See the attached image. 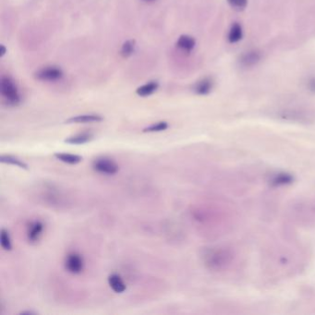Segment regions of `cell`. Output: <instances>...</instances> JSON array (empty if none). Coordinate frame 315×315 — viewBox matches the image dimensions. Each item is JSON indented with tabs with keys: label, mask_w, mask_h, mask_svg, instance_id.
<instances>
[{
	"label": "cell",
	"mask_w": 315,
	"mask_h": 315,
	"mask_svg": "<svg viewBox=\"0 0 315 315\" xmlns=\"http://www.w3.org/2000/svg\"><path fill=\"white\" fill-rule=\"evenodd\" d=\"M0 93L9 106H18L20 103V94L18 86L9 76H2L0 80Z\"/></svg>",
	"instance_id": "cell-1"
},
{
	"label": "cell",
	"mask_w": 315,
	"mask_h": 315,
	"mask_svg": "<svg viewBox=\"0 0 315 315\" xmlns=\"http://www.w3.org/2000/svg\"><path fill=\"white\" fill-rule=\"evenodd\" d=\"M232 260L231 252L225 249L211 250L205 255V262L209 268L214 270H220L225 268Z\"/></svg>",
	"instance_id": "cell-2"
},
{
	"label": "cell",
	"mask_w": 315,
	"mask_h": 315,
	"mask_svg": "<svg viewBox=\"0 0 315 315\" xmlns=\"http://www.w3.org/2000/svg\"><path fill=\"white\" fill-rule=\"evenodd\" d=\"M93 168L94 171L107 176L116 175L119 170L117 163L108 157H98L94 159L93 162Z\"/></svg>",
	"instance_id": "cell-3"
},
{
	"label": "cell",
	"mask_w": 315,
	"mask_h": 315,
	"mask_svg": "<svg viewBox=\"0 0 315 315\" xmlns=\"http://www.w3.org/2000/svg\"><path fill=\"white\" fill-rule=\"evenodd\" d=\"M36 80L45 82H54L59 81L63 77V72L59 67L46 66L35 73Z\"/></svg>",
	"instance_id": "cell-4"
},
{
	"label": "cell",
	"mask_w": 315,
	"mask_h": 315,
	"mask_svg": "<svg viewBox=\"0 0 315 315\" xmlns=\"http://www.w3.org/2000/svg\"><path fill=\"white\" fill-rule=\"evenodd\" d=\"M65 269L72 275H80L84 270V259L78 252H70L65 258Z\"/></svg>",
	"instance_id": "cell-5"
},
{
	"label": "cell",
	"mask_w": 315,
	"mask_h": 315,
	"mask_svg": "<svg viewBox=\"0 0 315 315\" xmlns=\"http://www.w3.org/2000/svg\"><path fill=\"white\" fill-rule=\"evenodd\" d=\"M45 225L42 221L36 220L31 222L27 227V239L30 243H36L42 237Z\"/></svg>",
	"instance_id": "cell-6"
},
{
	"label": "cell",
	"mask_w": 315,
	"mask_h": 315,
	"mask_svg": "<svg viewBox=\"0 0 315 315\" xmlns=\"http://www.w3.org/2000/svg\"><path fill=\"white\" fill-rule=\"evenodd\" d=\"M104 120V117L98 114H84L76 117H71L66 120L67 124H85V123H93L101 122Z\"/></svg>",
	"instance_id": "cell-7"
},
{
	"label": "cell",
	"mask_w": 315,
	"mask_h": 315,
	"mask_svg": "<svg viewBox=\"0 0 315 315\" xmlns=\"http://www.w3.org/2000/svg\"><path fill=\"white\" fill-rule=\"evenodd\" d=\"M294 181V178L291 174L281 172L274 175L270 180V185L273 187H282L291 184Z\"/></svg>",
	"instance_id": "cell-8"
},
{
	"label": "cell",
	"mask_w": 315,
	"mask_h": 315,
	"mask_svg": "<svg viewBox=\"0 0 315 315\" xmlns=\"http://www.w3.org/2000/svg\"><path fill=\"white\" fill-rule=\"evenodd\" d=\"M214 86V81L211 78H204L197 81L193 87V91L198 95H206L211 93Z\"/></svg>",
	"instance_id": "cell-9"
},
{
	"label": "cell",
	"mask_w": 315,
	"mask_h": 315,
	"mask_svg": "<svg viewBox=\"0 0 315 315\" xmlns=\"http://www.w3.org/2000/svg\"><path fill=\"white\" fill-rule=\"evenodd\" d=\"M108 281L109 287L116 293L121 294L127 289L126 284L124 283V281L121 278V277L119 275H117V274L110 275L108 277Z\"/></svg>",
	"instance_id": "cell-10"
},
{
	"label": "cell",
	"mask_w": 315,
	"mask_h": 315,
	"mask_svg": "<svg viewBox=\"0 0 315 315\" xmlns=\"http://www.w3.org/2000/svg\"><path fill=\"white\" fill-rule=\"evenodd\" d=\"M261 60V54L258 51H250L241 56L240 62L242 67L250 68L258 63Z\"/></svg>",
	"instance_id": "cell-11"
},
{
	"label": "cell",
	"mask_w": 315,
	"mask_h": 315,
	"mask_svg": "<svg viewBox=\"0 0 315 315\" xmlns=\"http://www.w3.org/2000/svg\"><path fill=\"white\" fill-rule=\"evenodd\" d=\"M93 139V134L89 131H84L78 133L76 135L69 137L65 140L66 144H72V145H81V144H87Z\"/></svg>",
	"instance_id": "cell-12"
},
{
	"label": "cell",
	"mask_w": 315,
	"mask_h": 315,
	"mask_svg": "<svg viewBox=\"0 0 315 315\" xmlns=\"http://www.w3.org/2000/svg\"><path fill=\"white\" fill-rule=\"evenodd\" d=\"M176 45L178 46V48H180V50H182L186 53H189L194 49V47L196 45V41L191 36H181L179 37Z\"/></svg>",
	"instance_id": "cell-13"
},
{
	"label": "cell",
	"mask_w": 315,
	"mask_h": 315,
	"mask_svg": "<svg viewBox=\"0 0 315 315\" xmlns=\"http://www.w3.org/2000/svg\"><path fill=\"white\" fill-rule=\"evenodd\" d=\"M159 87V83L156 81H152L145 83L144 85L140 86L137 90L136 93L141 97H147L152 95L153 93H155Z\"/></svg>",
	"instance_id": "cell-14"
},
{
	"label": "cell",
	"mask_w": 315,
	"mask_h": 315,
	"mask_svg": "<svg viewBox=\"0 0 315 315\" xmlns=\"http://www.w3.org/2000/svg\"><path fill=\"white\" fill-rule=\"evenodd\" d=\"M55 157L61 161V162L65 163V164H69V165H77L79 163L82 161V157L78 155V154H72V153H56L54 154Z\"/></svg>",
	"instance_id": "cell-15"
},
{
	"label": "cell",
	"mask_w": 315,
	"mask_h": 315,
	"mask_svg": "<svg viewBox=\"0 0 315 315\" xmlns=\"http://www.w3.org/2000/svg\"><path fill=\"white\" fill-rule=\"evenodd\" d=\"M242 36H243V31H242L241 25L239 23H234L229 30L228 41L232 44L238 43L239 41L241 40Z\"/></svg>",
	"instance_id": "cell-16"
},
{
	"label": "cell",
	"mask_w": 315,
	"mask_h": 315,
	"mask_svg": "<svg viewBox=\"0 0 315 315\" xmlns=\"http://www.w3.org/2000/svg\"><path fill=\"white\" fill-rule=\"evenodd\" d=\"M0 162L3 163V164H9V165H12V166H16V167H18L19 168H22V169H26V170L28 169L27 164H25L22 160L19 159L15 156H12V155H1Z\"/></svg>",
	"instance_id": "cell-17"
},
{
	"label": "cell",
	"mask_w": 315,
	"mask_h": 315,
	"mask_svg": "<svg viewBox=\"0 0 315 315\" xmlns=\"http://www.w3.org/2000/svg\"><path fill=\"white\" fill-rule=\"evenodd\" d=\"M136 42L135 40H128L126 41L122 46H121V50H120V54L124 57L127 58L129 56H130L131 55L134 53L135 51Z\"/></svg>",
	"instance_id": "cell-18"
},
{
	"label": "cell",
	"mask_w": 315,
	"mask_h": 315,
	"mask_svg": "<svg viewBox=\"0 0 315 315\" xmlns=\"http://www.w3.org/2000/svg\"><path fill=\"white\" fill-rule=\"evenodd\" d=\"M0 243L3 250L7 252L12 250V243H11V239H10L9 231L6 230L5 228H2L0 232Z\"/></svg>",
	"instance_id": "cell-19"
},
{
	"label": "cell",
	"mask_w": 315,
	"mask_h": 315,
	"mask_svg": "<svg viewBox=\"0 0 315 315\" xmlns=\"http://www.w3.org/2000/svg\"><path fill=\"white\" fill-rule=\"evenodd\" d=\"M168 129V123L166 122V121H160V122H157V123H154V124H152L150 126L146 127L145 129H144L143 132L144 133H147V132H160V131H164Z\"/></svg>",
	"instance_id": "cell-20"
},
{
	"label": "cell",
	"mask_w": 315,
	"mask_h": 315,
	"mask_svg": "<svg viewBox=\"0 0 315 315\" xmlns=\"http://www.w3.org/2000/svg\"><path fill=\"white\" fill-rule=\"evenodd\" d=\"M227 1L232 8L238 10H242L248 5V0H227Z\"/></svg>",
	"instance_id": "cell-21"
},
{
	"label": "cell",
	"mask_w": 315,
	"mask_h": 315,
	"mask_svg": "<svg viewBox=\"0 0 315 315\" xmlns=\"http://www.w3.org/2000/svg\"><path fill=\"white\" fill-rule=\"evenodd\" d=\"M309 88L310 90L315 92V78H313L309 81Z\"/></svg>",
	"instance_id": "cell-22"
},
{
	"label": "cell",
	"mask_w": 315,
	"mask_h": 315,
	"mask_svg": "<svg viewBox=\"0 0 315 315\" xmlns=\"http://www.w3.org/2000/svg\"><path fill=\"white\" fill-rule=\"evenodd\" d=\"M5 54H6V47L2 45H1V54H0V56H3Z\"/></svg>",
	"instance_id": "cell-23"
},
{
	"label": "cell",
	"mask_w": 315,
	"mask_h": 315,
	"mask_svg": "<svg viewBox=\"0 0 315 315\" xmlns=\"http://www.w3.org/2000/svg\"><path fill=\"white\" fill-rule=\"evenodd\" d=\"M20 315H36V313H35V312H21L20 313Z\"/></svg>",
	"instance_id": "cell-24"
},
{
	"label": "cell",
	"mask_w": 315,
	"mask_h": 315,
	"mask_svg": "<svg viewBox=\"0 0 315 315\" xmlns=\"http://www.w3.org/2000/svg\"><path fill=\"white\" fill-rule=\"evenodd\" d=\"M144 1H145V2H153L155 0H144Z\"/></svg>",
	"instance_id": "cell-25"
}]
</instances>
